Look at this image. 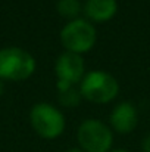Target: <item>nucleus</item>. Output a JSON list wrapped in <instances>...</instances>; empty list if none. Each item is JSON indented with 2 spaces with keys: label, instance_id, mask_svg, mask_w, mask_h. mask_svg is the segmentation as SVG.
<instances>
[{
  "label": "nucleus",
  "instance_id": "nucleus-1",
  "mask_svg": "<svg viewBox=\"0 0 150 152\" xmlns=\"http://www.w3.org/2000/svg\"><path fill=\"white\" fill-rule=\"evenodd\" d=\"M80 92L84 99L94 103H107L119 93L118 80L107 71L93 69L86 72L80 83Z\"/></svg>",
  "mask_w": 150,
  "mask_h": 152
},
{
  "label": "nucleus",
  "instance_id": "nucleus-2",
  "mask_svg": "<svg viewBox=\"0 0 150 152\" xmlns=\"http://www.w3.org/2000/svg\"><path fill=\"white\" fill-rule=\"evenodd\" d=\"M36 71L34 56L22 48L0 49V80L21 81L31 77Z\"/></svg>",
  "mask_w": 150,
  "mask_h": 152
},
{
  "label": "nucleus",
  "instance_id": "nucleus-3",
  "mask_svg": "<svg viewBox=\"0 0 150 152\" xmlns=\"http://www.w3.org/2000/svg\"><path fill=\"white\" fill-rule=\"evenodd\" d=\"M96 40H97L96 28L87 18H77L68 21L60 30L62 46L68 52L83 55L93 49Z\"/></svg>",
  "mask_w": 150,
  "mask_h": 152
},
{
  "label": "nucleus",
  "instance_id": "nucleus-4",
  "mask_svg": "<svg viewBox=\"0 0 150 152\" xmlns=\"http://www.w3.org/2000/svg\"><path fill=\"white\" fill-rule=\"evenodd\" d=\"M30 123L36 133L43 139L59 137L66 126L65 115L51 103L40 102L36 103L30 111Z\"/></svg>",
  "mask_w": 150,
  "mask_h": 152
},
{
  "label": "nucleus",
  "instance_id": "nucleus-5",
  "mask_svg": "<svg viewBox=\"0 0 150 152\" xmlns=\"http://www.w3.org/2000/svg\"><path fill=\"white\" fill-rule=\"evenodd\" d=\"M77 140L84 152H109L113 143V133L103 121L87 118L78 126Z\"/></svg>",
  "mask_w": 150,
  "mask_h": 152
},
{
  "label": "nucleus",
  "instance_id": "nucleus-6",
  "mask_svg": "<svg viewBox=\"0 0 150 152\" xmlns=\"http://www.w3.org/2000/svg\"><path fill=\"white\" fill-rule=\"evenodd\" d=\"M54 72L59 81H66L69 84L81 83L86 75V65L83 55L65 50L60 53L54 62Z\"/></svg>",
  "mask_w": 150,
  "mask_h": 152
},
{
  "label": "nucleus",
  "instance_id": "nucleus-7",
  "mask_svg": "<svg viewBox=\"0 0 150 152\" xmlns=\"http://www.w3.org/2000/svg\"><path fill=\"white\" fill-rule=\"evenodd\" d=\"M109 123L112 130L121 134H128L133 130H136L138 124V112L137 108L131 102H119L115 105L109 115Z\"/></svg>",
  "mask_w": 150,
  "mask_h": 152
},
{
  "label": "nucleus",
  "instance_id": "nucleus-8",
  "mask_svg": "<svg viewBox=\"0 0 150 152\" xmlns=\"http://www.w3.org/2000/svg\"><path fill=\"white\" fill-rule=\"evenodd\" d=\"M83 10L87 19L91 22H106L112 19L118 12L116 0H86Z\"/></svg>",
  "mask_w": 150,
  "mask_h": 152
},
{
  "label": "nucleus",
  "instance_id": "nucleus-9",
  "mask_svg": "<svg viewBox=\"0 0 150 152\" xmlns=\"http://www.w3.org/2000/svg\"><path fill=\"white\" fill-rule=\"evenodd\" d=\"M56 89H57V96H59V102L60 105H63L65 108H74L77 106L83 96L80 92V87L69 84L66 81H56Z\"/></svg>",
  "mask_w": 150,
  "mask_h": 152
},
{
  "label": "nucleus",
  "instance_id": "nucleus-10",
  "mask_svg": "<svg viewBox=\"0 0 150 152\" xmlns=\"http://www.w3.org/2000/svg\"><path fill=\"white\" fill-rule=\"evenodd\" d=\"M56 10L62 18L72 21V19L80 18V13L83 10V3L81 0H57Z\"/></svg>",
  "mask_w": 150,
  "mask_h": 152
},
{
  "label": "nucleus",
  "instance_id": "nucleus-11",
  "mask_svg": "<svg viewBox=\"0 0 150 152\" xmlns=\"http://www.w3.org/2000/svg\"><path fill=\"white\" fill-rule=\"evenodd\" d=\"M141 148H143V151L144 152H150V134H147V136L143 139V142H141Z\"/></svg>",
  "mask_w": 150,
  "mask_h": 152
},
{
  "label": "nucleus",
  "instance_id": "nucleus-12",
  "mask_svg": "<svg viewBox=\"0 0 150 152\" xmlns=\"http://www.w3.org/2000/svg\"><path fill=\"white\" fill-rule=\"evenodd\" d=\"M65 152H84L81 148H69V149H66Z\"/></svg>",
  "mask_w": 150,
  "mask_h": 152
},
{
  "label": "nucleus",
  "instance_id": "nucleus-13",
  "mask_svg": "<svg viewBox=\"0 0 150 152\" xmlns=\"http://www.w3.org/2000/svg\"><path fill=\"white\" fill-rule=\"evenodd\" d=\"M3 92H4V87H3V81L0 80V96L3 95Z\"/></svg>",
  "mask_w": 150,
  "mask_h": 152
},
{
  "label": "nucleus",
  "instance_id": "nucleus-14",
  "mask_svg": "<svg viewBox=\"0 0 150 152\" xmlns=\"http://www.w3.org/2000/svg\"><path fill=\"white\" fill-rule=\"evenodd\" d=\"M109 152H130V151H127V149H110Z\"/></svg>",
  "mask_w": 150,
  "mask_h": 152
}]
</instances>
